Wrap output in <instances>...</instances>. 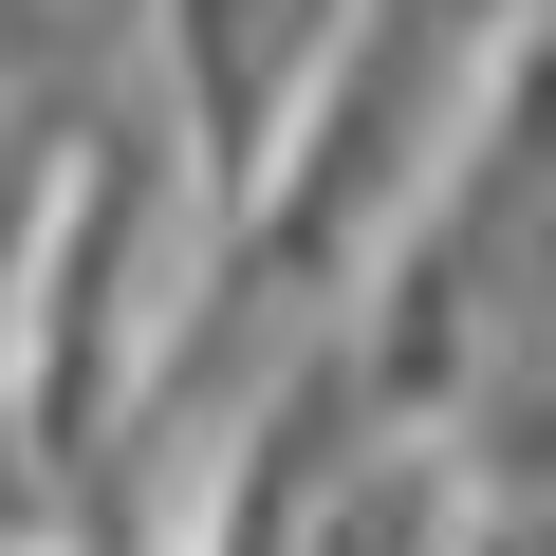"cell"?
I'll use <instances>...</instances> for the list:
<instances>
[{"label":"cell","instance_id":"cell-1","mask_svg":"<svg viewBox=\"0 0 556 556\" xmlns=\"http://www.w3.org/2000/svg\"><path fill=\"white\" fill-rule=\"evenodd\" d=\"M130 38H149V93L186 130V186L241 241L278 149H298V112H316V75L353 56V0H130Z\"/></svg>","mask_w":556,"mask_h":556},{"label":"cell","instance_id":"cell-2","mask_svg":"<svg viewBox=\"0 0 556 556\" xmlns=\"http://www.w3.org/2000/svg\"><path fill=\"white\" fill-rule=\"evenodd\" d=\"M464 538H482L464 445H371V464H353V501H334L298 556H464Z\"/></svg>","mask_w":556,"mask_h":556},{"label":"cell","instance_id":"cell-3","mask_svg":"<svg viewBox=\"0 0 556 556\" xmlns=\"http://www.w3.org/2000/svg\"><path fill=\"white\" fill-rule=\"evenodd\" d=\"M464 556H556V501H482V538Z\"/></svg>","mask_w":556,"mask_h":556},{"label":"cell","instance_id":"cell-4","mask_svg":"<svg viewBox=\"0 0 556 556\" xmlns=\"http://www.w3.org/2000/svg\"><path fill=\"white\" fill-rule=\"evenodd\" d=\"M519 20H556V0H519Z\"/></svg>","mask_w":556,"mask_h":556}]
</instances>
